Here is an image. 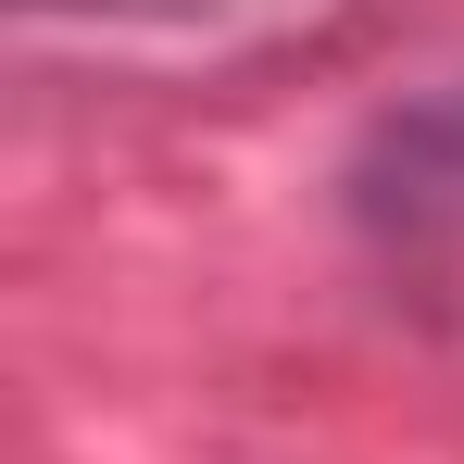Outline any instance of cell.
Wrapping results in <instances>:
<instances>
[{
    "instance_id": "obj_2",
    "label": "cell",
    "mask_w": 464,
    "mask_h": 464,
    "mask_svg": "<svg viewBox=\"0 0 464 464\" xmlns=\"http://www.w3.org/2000/svg\"><path fill=\"white\" fill-rule=\"evenodd\" d=\"M25 13H88V25H176V38H264V25H314L326 0H25Z\"/></svg>"
},
{
    "instance_id": "obj_1",
    "label": "cell",
    "mask_w": 464,
    "mask_h": 464,
    "mask_svg": "<svg viewBox=\"0 0 464 464\" xmlns=\"http://www.w3.org/2000/svg\"><path fill=\"white\" fill-rule=\"evenodd\" d=\"M352 188H364V227L389 238V264L464 289V88H452V101L389 113Z\"/></svg>"
}]
</instances>
